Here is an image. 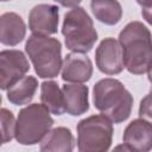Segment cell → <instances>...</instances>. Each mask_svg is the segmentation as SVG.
<instances>
[{
	"label": "cell",
	"instance_id": "2",
	"mask_svg": "<svg viewBox=\"0 0 152 152\" xmlns=\"http://www.w3.org/2000/svg\"><path fill=\"white\" fill-rule=\"evenodd\" d=\"M95 108L114 124L126 121L132 112L133 96L116 78H102L93 88Z\"/></svg>",
	"mask_w": 152,
	"mask_h": 152
},
{
	"label": "cell",
	"instance_id": "6",
	"mask_svg": "<svg viewBox=\"0 0 152 152\" xmlns=\"http://www.w3.org/2000/svg\"><path fill=\"white\" fill-rule=\"evenodd\" d=\"M113 133V121L102 113L82 119L77 124V148L80 152L108 151Z\"/></svg>",
	"mask_w": 152,
	"mask_h": 152
},
{
	"label": "cell",
	"instance_id": "17",
	"mask_svg": "<svg viewBox=\"0 0 152 152\" xmlns=\"http://www.w3.org/2000/svg\"><path fill=\"white\" fill-rule=\"evenodd\" d=\"M40 101L55 115H62L65 112L63 90L55 81H44L40 84Z\"/></svg>",
	"mask_w": 152,
	"mask_h": 152
},
{
	"label": "cell",
	"instance_id": "3",
	"mask_svg": "<svg viewBox=\"0 0 152 152\" xmlns=\"http://www.w3.org/2000/svg\"><path fill=\"white\" fill-rule=\"evenodd\" d=\"M25 51L34 71L40 78L57 77L62 62V44L57 38L32 33L25 44Z\"/></svg>",
	"mask_w": 152,
	"mask_h": 152
},
{
	"label": "cell",
	"instance_id": "5",
	"mask_svg": "<svg viewBox=\"0 0 152 152\" xmlns=\"http://www.w3.org/2000/svg\"><path fill=\"white\" fill-rule=\"evenodd\" d=\"M50 110L43 103H31L20 109L17 118L15 139L21 145H36L42 141L53 125Z\"/></svg>",
	"mask_w": 152,
	"mask_h": 152
},
{
	"label": "cell",
	"instance_id": "21",
	"mask_svg": "<svg viewBox=\"0 0 152 152\" xmlns=\"http://www.w3.org/2000/svg\"><path fill=\"white\" fill-rule=\"evenodd\" d=\"M57 4H59L63 7H68V8H74L76 6H78L81 4L82 0H53Z\"/></svg>",
	"mask_w": 152,
	"mask_h": 152
},
{
	"label": "cell",
	"instance_id": "9",
	"mask_svg": "<svg viewBox=\"0 0 152 152\" xmlns=\"http://www.w3.org/2000/svg\"><path fill=\"white\" fill-rule=\"evenodd\" d=\"M59 8L56 5L38 4L28 13V28L32 33L50 36L57 33Z\"/></svg>",
	"mask_w": 152,
	"mask_h": 152
},
{
	"label": "cell",
	"instance_id": "10",
	"mask_svg": "<svg viewBox=\"0 0 152 152\" xmlns=\"http://www.w3.org/2000/svg\"><path fill=\"white\" fill-rule=\"evenodd\" d=\"M93 75L90 58L81 52H71L64 57L62 65V80L72 83L88 82Z\"/></svg>",
	"mask_w": 152,
	"mask_h": 152
},
{
	"label": "cell",
	"instance_id": "14",
	"mask_svg": "<svg viewBox=\"0 0 152 152\" xmlns=\"http://www.w3.org/2000/svg\"><path fill=\"white\" fill-rule=\"evenodd\" d=\"M75 147V138L66 127H56L50 129L40 141V151L50 152H71Z\"/></svg>",
	"mask_w": 152,
	"mask_h": 152
},
{
	"label": "cell",
	"instance_id": "7",
	"mask_svg": "<svg viewBox=\"0 0 152 152\" xmlns=\"http://www.w3.org/2000/svg\"><path fill=\"white\" fill-rule=\"evenodd\" d=\"M30 70V63L20 50L0 52V88L7 90Z\"/></svg>",
	"mask_w": 152,
	"mask_h": 152
},
{
	"label": "cell",
	"instance_id": "15",
	"mask_svg": "<svg viewBox=\"0 0 152 152\" xmlns=\"http://www.w3.org/2000/svg\"><path fill=\"white\" fill-rule=\"evenodd\" d=\"M38 88V81L34 76H24L7 89V99L15 106L28 104Z\"/></svg>",
	"mask_w": 152,
	"mask_h": 152
},
{
	"label": "cell",
	"instance_id": "24",
	"mask_svg": "<svg viewBox=\"0 0 152 152\" xmlns=\"http://www.w3.org/2000/svg\"><path fill=\"white\" fill-rule=\"evenodd\" d=\"M1 1H8V0H1Z\"/></svg>",
	"mask_w": 152,
	"mask_h": 152
},
{
	"label": "cell",
	"instance_id": "8",
	"mask_svg": "<svg viewBox=\"0 0 152 152\" xmlns=\"http://www.w3.org/2000/svg\"><path fill=\"white\" fill-rule=\"evenodd\" d=\"M95 63L97 69L106 75L120 74L125 68L120 42L112 37L102 39L95 51Z\"/></svg>",
	"mask_w": 152,
	"mask_h": 152
},
{
	"label": "cell",
	"instance_id": "19",
	"mask_svg": "<svg viewBox=\"0 0 152 152\" xmlns=\"http://www.w3.org/2000/svg\"><path fill=\"white\" fill-rule=\"evenodd\" d=\"M139 116L152 122V88H151L150 93L140 101Z\"/></svg>",
	"mask_w": 152,
	"mask_h": 152
},
{
	"label": "cell",
	"instance_id": "13",
	"mask_svg": "<svg viewBox=\"0 0 152 152\" xmlns=\"http://www.w3.org/2000/svg\"><path fill=\"white\" fill-rule=\"evenodd\" d=\"M65 112L72 116H78L89 109V89L82 83L64 84L63 88Z\"/></svg>",
	"mask_w": 152,
	"mask_h": 152
},
{
	"label": "cell",
	"instance_id": "1",
	"mask_svg": "<svg viewBox=\"0 0 152 152\" xmlns=\"http://www.w3.org/2000/svg\"><path fill=\"white\" fill-rule=\"evenodd\" d=\"M124 64L128 72L142 75L152 66V34L140 21L128 23L119 33Z\"/></svg>",
	"mask_w": 152,
	"mask_h": 152
},
{
	"label": "cell",
	"instance_id": "23",
	"mask_svg": "<svg viewBox=\"0 0 152 152\" xmlns=\"http://www.w3.org/2000/svg\"><path fill=\"white\" fill-rule=\"evenodd\" d=\"M147 74H148V81H150V82H151V84H152V66H151V69L148 70V72H147Z\"/></svg>",
	"mask_w": 152,
	"mask_h": 152
},
{
	"label": "cell",
	"instance_id": "16",
	"mask_svg": "<svg viewBox=\"0 0 152 152\" xmlns=\"http://www.w3.org/2000/svg\"><path fill=\"white\" fill-rule=\"evenodd\" d=\"M90 10L94 17L104 25H116L122 18V7L118 0H91Z\"/></svg>",
	"mask_w": 152,
	"mask_h": 152
},
{
	"label": "cell",
	"instance_id": "22",
	"mask_svg": "<svg viewBox=\"0 0 152 152\" xmlns=\"http://www.w3.org/2000/svg\"><path fill=\"white\" fill-rule=\"evenodd\" d=\"M115 150H125V151H132V150H131V147H129L127 144H125V142H124V145H119V146H116V147H115Z\"/></svg>",
	"mask_w": 152,
	"mask_h": 152
},
{
	"label": "cell",
	"instance_id": "11",
	"mask_svg": "<svg viewBox=\"0 0 152 152\" xmlns=\"http://www.w3.org/2000/svg\"><path fill=\"white\" fill-rule=\"evenodd\" d=\"M124 142L132 151L147 152L152 150V122L139 118L132 120L125 128L122 135Z\"/></svg>",
	"mask_w": 152,
	"mask_h": 152
},
{
	"label": "cell",
	"instance_id": "20",
	"mask_svg": "<svg viewBox=\"0 0 152 152\" xmlns=\"http://www.w3.org/2000/svg\"><path fill=\"white\" fill-rule=\"evenodd\" d=\"M141 7V15L146 23L152 25V0H135Z\"/></svg>",
	"mask_w": 152,
	"mask_h": 152
},
{
	"label": "cell",
	"instance_id": "12",
	"mask_svg": "<svg viewBox=\"0 0 152 152\" xmlns=\"http://www.w3.org/2000/svg\"><path fill=\"white\" fill-rule=\"evenodd\" d=\"M26 34V25L23 18L14 12H6L0 18V42L7 46L21 43Z\"/></svg>",
	"mask_w": 152,
	"mask_h": 152
},
{
	"label": "cell",
	"instance_id": "4",
	"mask_svg": "<svg viewBox=\"0 0 152 152\" xmlns=\"http://www.w3.org/2000/svg\"><path fill=\"white\" fill-rule=\"evenodd\" d=\"M62 34L66 49L72 52L87 53L97 40V32L94 27L93 19L83 7L76 6L64 15Z\"/></svg>",
	"mask_w": 152,
	"mask_h": 152
},
{
	"label": "cell",
	"instance_id": "18",
	"mask_svg": "<svg viewBox=\"0 0 152 152\" xmlns=\"http://www.w3.org/2000/svg\"><path fill=\"white\" fill-rule=\"evenodd\" d=\"M1 133H2V144L8 142L15 137V126L17 121L14 115L7 108H1Z\"/></svg>",
	"mask_w": 152,
	"mask_h": 152
}]
</instances>
